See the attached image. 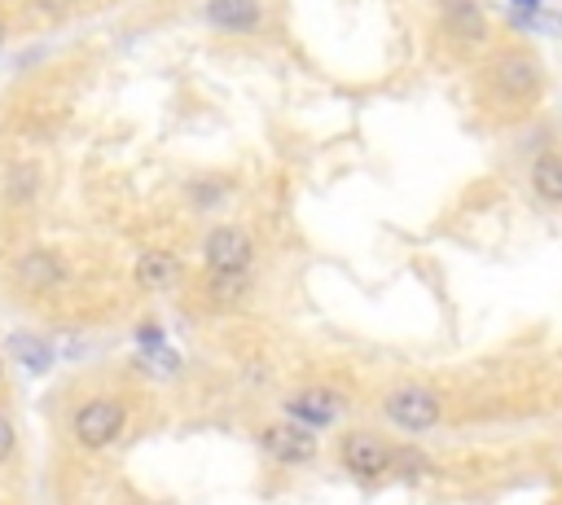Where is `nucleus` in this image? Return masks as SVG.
Listing matches in <instances>:
<instances>
[{
	"instance_id": "f8f14e48",
	"label": "nucleus",
	"mask_w": 562,
	"mask_h": 505,
	"mask_svg": "<svg viewBox=\"0 0 562 505\" xmlns=\"http://www.w3.org/2000/svg\"><path fill=\"white\" fill-rule=\"evenodd\" d=\"M439 22L461 44H483L492 35V22L479 0H439Z\"/></svg>"
},
{
	"instance_id": "39448f33",
	"label": "nucleus",
	"mask_w": 562,
	"mask_h": 505,
	"mask_svg": "<svg viewBox=\"0 0 562 505\" xmlns=\"http://www.w3.org/2000/svg\"><path fill=\"white\" fill-rule=\"evenodd\" d=\"M66 277H70L66 259H61L57 250H48V246H31V250H22V255L13 259V281H18V290H26V294H53Z\"/></svg>"
},
{
	"instance_id": "4468645a",
	"label": "nucleus",
	"mask_w": 562,
	"mask_h": 505,
	"mask_svg": "<svg viewBox=\"0 0 562 505\" xmlns=\"http://www.w3.org/2000/svg\"><path fill=\"white\" fill-rule=\"evenodd\" d=\"M13 356H18V364H26L31 373H44L48 364H53V347L48 343H40L35 334H13Z\"/></svg>"
},
{
	"instance_id": "0eeeda50",
	"label": "nucleus",
	"mask_w": 562,
	"mask_h": 505,
	"mask_svg": "<svg viewBox=\"0 0 562 505\" xmlns=\"http://www.w3.org/2000/svg\"><path fill=\"white\" fill-rule=\"evenodd\" d=\"M391 452H395V448H386V439H378V435H369V430H356V435H347V439L338 444V461H342V470H351L356 479H382V474L391 470Z\"/></svg>"
},
{
	"instance_id": "7ed1b4c3",
	"label": "nucleus",
	"mask_w": 562,
	"mask_h": 505,
	"mask_svg": "<svg viewBox=\"0 0 562 505\" xmlns=\"http://www.w3.org/2000/svg\"><path fill=\"white\" fill-rule=\"evenodd\" d=\"M382 413H386L391 426H400V430H408V435H426V430L439 426L443 400H439L430 386H422V382H404V386L386 391Z\"/></svg>"
},
{
	"instance_id": "412c9836",
	"label": "nucleus",
	"mask_w": 562,
	"mask_h": 505,
	"mask_svg": "<svg viewBox=\"0 0 562 505\" xmlns=\"http://www.w3.org/2000/svg\"><path fill=\"white\" fill-rule=\"evenodd\" d=\"M0 382H4V356H0Z\"/></svg>"
},
{
	"instance_id": "2eb2a0df",
	"label": "nucleus",
	"mask_w": 562,
	"mask_h": 505,
	"mask_svg": "<svg viewBox=\"0 0 562 505\" xmlns=\"http://www.w3.org/2000/svg\"><path fill=\"white\" fill-rule=\"evenodd\" d=\"M184 198H189V206H198V211L220 206V202L228 198V180H220V176H198V180L184 184Z\"/></svg>"
},
{
	"instance_id": "dca6fc26",
	"label": "nucleus",
	"mask_w": 562,
	"mask_h": 505,
	"mask_svg": "<svg viewBox=\"0 0 562 505\" xmlns=\"http://www.w3.org/2000/svg\"><path fill=\"white\" fill-rule=\"evenodd\" d=\"M250 290V277H211L206 272V299H215V307H237Z\"/></svg>"
},
{
	"instance_id": "6ab92c4d",
	"label": "nucleus",
	"mask_w": 562,
	"mask_h": 505,
	"mask_svg": "<svg viewBox=\"0 0 562 505\" xmlns=\"http://www.w3.org/2000/svg\"><path fill=\"white\" fill-rule=\"evenodd\" d=\"M13 448H18V430H13V422L0 413V465L13 457Z\"/></svg>"
},
{
	"instance_id": "f3484780",
	"label": "nucleus",
	"mask_w": 562,
	"mask_h": 505,
	"mask_svg": "<svg viewBox=\"0 0 562 505\" xmlns=\"http://www.w3.org/2000/svg\"><path fill=\"white\" fill-rule=\"evenodd\" d=\"M391 470H400L404 479H422L430 465H426V457H417L413 448H404V452H391Z\"/></svg>"
},
{
	"instance_id": "423d86ee",
	"label": "nucleus",
	"mask_w": 562,
	"mask_h": 505,
	"mask_svg": "<svg viewBox=\"0 0 562 505\" xmlns=\"http://www.w3.org/2000/svg\"><path fill=\"white\" fill-rule=\"evenodd\" d=\"M259 448L281 465H307L316 457V430L299 422H272L259 430Z\"/></svg>"
},
{
	"instance_id": "ddd939ff",
	"label": "nucleus",
	"mask_w": 562,
	"mask_h": 505,
	"mask_svg": "<svg viewBox=\"0 0 562 505\" xmlns=\"http://www.w3.org/2000/svg\"><path fill=\"white\" fill-rule=\"evenodd\" d=\"M531 189H536V198L540 202H562V154H553V149H544L536 162H531Z\"/></svg>"
},
{
	"instance_id": "f257e3e1",
	"label": "nucleus",
	"mask_w": 562,
	"mask_h": 505,
	"mask_svg": "<svg viewBox=\"0 0 562 505\" xmlns=\"http://www.w3.org/2000/svg\"><path fill=\"white\" fill-rule=\"evenodd\" d=\"M487 92L505 110H527L544 92V66L531 48H501L487 66Z\"/></svg>"
},
{
	"instance_id": "9b49d317",
	"label": "nucleus",
	"mask_w": 562,
	"mask_h": 505,
	"mask_svg": "<svg viewBox=\"0 0 562 505\" xmlns=\"http://www.w3.org/2000/svg\"><path fill=\"white\" fill-rule=\"evenodd\" d=\"M40 189H44V171H40L35 158H13L4 167V176H0V202L9 211H31Z\"/></svg>"
},
{
	"instance_id": "20e7f679",
	"label": "nucleus",
	"mask_w": 562,
	"mask_h": 505,
	"mask_svg": "<svg viewBox=\"0 0 562 505\" xmlns=\"http://www.w3.org/2000/svg\"><path fill=\"white\" fill-rule=\"evenodd\" d=\"M202 263L211 277H250V263H255L250 233L237 224H215L202 237Z\"/></svg>"
},
{
	"instance_id": "a211bd4d",
	"label": "nucleus",
	"mask_w": 562,
	"mask_h": 505,
	"mask_svg": "<svg viewBox=\"0 0 562 505\" xmlns=\"http://www.w3.org/2000/svg\"><path fill=\"white\" fill-rule=\"evenodd\" d=\"M70 4H75V0H31V9H35L40 18H48V22H61V18L70 13Z\"/></svg>"
},
{
	"instance_id": "1a4fd4ad",
	"label": "nucleus",
	"mask_w": 562,
	"mask_h": 505,
	"mask_svg": "<svg viewBox=\"0 0 562 505\" xmlns=\"http://www.w3.org/2000/svg\"><path fill=\"white\" fill-rule=\"evenodd\" d=\"M132 277H136L140 290H149V294H167V290H176V285L184 281V263H180L176 250L154 246V250H140V255H136Z\"/></svg>"
},
{
	"instance_id": "9d476101",
	"label": "nucleus",
	"mask_w": 562,
	"mask_h": 505,
	"mask_svg": "<svg viewBox=\"0 0 562 505\" xmlns=\"http://www.w3.org/2000/svg\"><path fill=\"white\" fill-rule=\"evenodd\" d=\"M202 18L220 35H255L263 26V4L259 0H206Z\"/></svg>"
},
{
	"instance_id": "aec40b11",
	"label": "nucleus",
	"mask_w": 562,
	"mask_h": 505,
	"mask_svg": "<svg viewBox=\"0 0 562 505\" xmlns=\"http://www.w3.org/2000/svg\"><path fill=\"white\" fill-rule=\"evenodd\" d=\"M4 44H9V26H4V18H0V53H4Z\"/></svg>"
},
{
	"instance_id": "f03ea898",
	"label": "nucleus",
	"mask_w": 562,
	"mask_h": 505,
	"mask_svg": "<svg viewBox=\"0 0 562 505\" xmlns=\"http://www.w3.org/2000/svg\"><path fill=\"white\" fill-rule=\"evenodd\" d=\"M127 426V400L119 395H88L75 413H70V435L79 448L88 452H101L110 448Z\"/></svg>"
},
{
	"instance_id": "6e6552de",
	"label": "nucleus",
	"mask_w": 562,
	"mask_h": 505,
	"mask_svg": "<svg viewBox=\"0 0 562 505\" xmlns=\"http://www.w3.org/2000/svg\"><path fill=\"white\" fill-rule=\"evenodd\" d=\"M342 408H347V400H342L334 386H303V391H294V395L285 400L290 422H299V426H307V430H321V426L338 422Z\"/></svg>"
}]
</instances>
